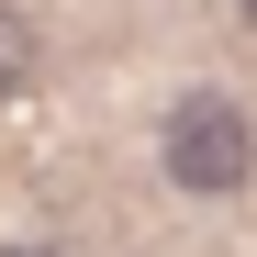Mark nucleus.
I'll return each instance as SVG.
<instances>
[{
    "label": "nucleus",
    "instance_id": "obj_1",
    "mask_svg": "<svg viewBox=\"0 0 257 257\" xmlns=\"http://www.w3.org/2000/svg\"><path fill=\"white\" fill-rule=\"evenodd\" d=\"M157 179L179 201H246L257 190V112L235 90H179L157 112Z\"/></svg>",
    "mask_w": 257,
    "mask_h": 257
},
{
    "label": "nucleus",
    "instance_id": "obj_2",
    "mask_svg": "<svg viewBox=\"0 0 257 257\" xmlns=\"http://www.w3.org/2000/svg\"><path fill=\"white\" fill-rule=\"evenodd\" d=\"M34 78H45V23H34L23 0H0V112H12Z\"/></svg>",
    "mask_w": 257,
    "mask_h": 257
},
{
    "label": "nucleus",
    "instance_id": "obj_3",
    "mask_svg": "<svg viewBox=\"0 0 257 257\" xmlns=\"http://www.w3.org/2000/svg\"><path fill=\"white\" fill-rule=\"evenodd\" d=\"M0 257H78V246H56V235H12Z\"/></svg>",
    "mask_w": 257,
    "mask_h": 257
},
{
    "label": "nucleus",
    "instance_id": "obj_4",
    "mask_svg": "<svg viewBox=\"0 0 257 257\" xmlns=\"http://www.w3.org/2000/svg\"><path fill=\"white\" fill-rule=\"evenodd\" d=\"M235 12H246V23H257V0H235Z\"/></svg>",
    "mask_w": 257,
    "mask_h": 257
}]
</instances>
